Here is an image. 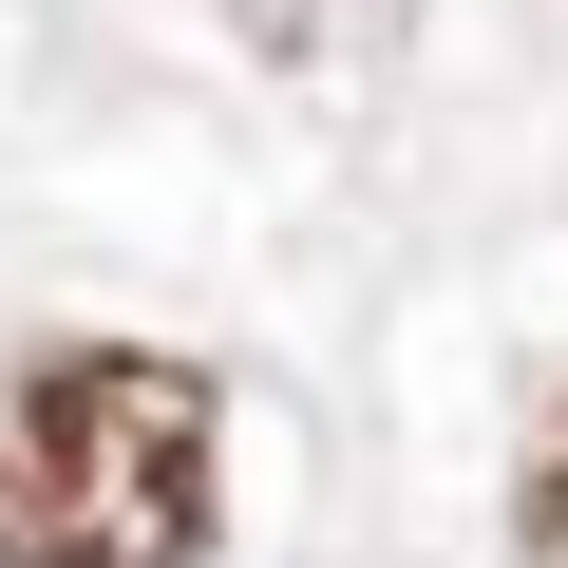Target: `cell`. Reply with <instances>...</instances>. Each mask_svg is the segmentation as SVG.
<instances>
[{"mask_svg": "<svg viewBox=\"0 0 568 568\" xmlns=\"http://www.w3.org/2000/svg\"><path fill=\"white\" fill-rule=\"evenodd\" d=\"M227 20H246L265 58H361L379 20H417V0H227Z\"/></svg>", "mask_w": 568, "mask_h": 568, "instance_id": "7a4b0ae2", "label": "cell"}, {"mask_svg": "<svg viewBox=\"0 0 568 568\" xmlns=\"http://www.w3.org/2000/svg\"><path fill=\"white\" fill-rule=\"evenodd\" d=\"M227 379L171 342H39L0 379V568H209Z\"/></svg>", "mask_w": 568, "mask_h": 568, "instance_id": "6da1fadb", "label": "cell"}, {"mask_svg": "<svg viewBox=\"0 0 568 568\" xmlns=\"http://www.w3.org/2000/svg\"><path fill=\"white\" fill-rule=\"evenodd\" d=\"M511 549H530V568H568V417H549V436H530V474H511Z\"/></svg>", "mask_w": 568, "mask_h": 568, "instance_id": "3957f363", "label": "cell"}]
</instances>
